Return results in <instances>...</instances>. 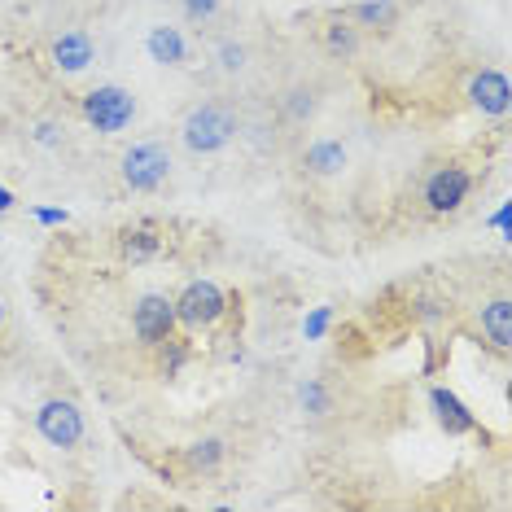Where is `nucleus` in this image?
Instances as JSON below:
<instances>
[{
    "label": "nucleus",
    "mask_w": 512,
    "mask_h": 512,
    "mask_svg": "<svg viewBox=\"0 0 512 512\" xmlns=\"http://www.w3.org/2000/svg\"><path fill=\"white\" fill-rule=\"evenodd\" d=\"M237 132H241V119L228 101H202V106H193L180 123V141L197 158H211L219 149H228L237 141Z\"/></svg>",
    "instance_id": "f257e3e1"
},
{
    "label": "nucleus",
    "mask_w": 512,
    "mask_h": 512,
    "mask_svg": "<svg viewBox=\"0 0 512 512\" xmlns=\"http://www.w3.org/2000/svg\"><path fill=\"white\" fill-rule=\"evenodd\" d=\"M84 123L92 127V132L101 136H119L123 127H132L136 119V92L132 88H119V84H101L84 92Z\"/></svg>",
    "instance_id": "f03ea898"
},
{
    "label": "nucleus",
    "mask_w": 512,
    "mask_h": 512,
    "mask_svg": "<svg viewBox=\"0 0 512 512\" xmlns=\"http://www.w3.org/2000/svg\"><path fill=\"white\" fill-rule=\"evenodd\" d=\"M171 149L162 141H136L119 162V176L132 193H158L171 180Z\"/></svg>",
    "instance_id": "7ed1b4c3"
},
{
    "label": "nucleus",
    "mask_w": 512,
    "mask_h": 512,
    "mask_svg": "<svg viewBox=\"0 0 512 512\" xmlns=\"http://www.w3.org/2000/svg\"><path fill=\"white\" fill-rule=\"evenodd\" d=\"M171 302H176V324H184V329H211L228 311V294L215 281H189L180 289V298Z\"/></svg>",
    "instance_id": "20e7f679"
},
{
    "label": "nucleus",
    "mask_w": 512,
    "mask_h": 512,
    "mask_svg": "<svg viewBox=\"0 0 512 512\" xmlns=\"http://www.w3.org/2000/svg\"><path fill=\"white\" fill-rule=\"evenodd\" d=\"M473 193V176L464 167H456V162H447V167H434L425 180V206L434 215H456L464 202H469Z\"/></svg>",
    "instance_id": "39448f33"
},
{
    "label": "nucleus",
    "mask_w": 512,
    "mask_h": 512,
    "mask_svg": "<svg viewBox=\"0 0 512 512\" xmlns=\"http://www.w3.org/2000/svg\"><path fill=\"white\" fill-rule=\"evenodd\" d=\"M132 333L141 346H167L176 333V302L167 294H145L132 311Z\"/></svg>",
    "instance_id": "423d86ee"
},
{
    "label": "nucleus",
    "mask_w": 512,
    "mask_h": 512,
    "mask_svg": "<svg viewBox=\"0 0 512 512\" xmlns=\"http://www.w3.org/2000/svg\"><path fill=\"white\" fill-rule=\"evenodd\" d=\"M36 429L49 447H79L84 442V412L71 399H49L36 412Z\"/></svg>",
    "instance_id": "0eeeda50"
},
{
    "label": "nucleus",
    "mask_w": 512,
    "mask_h": 512,
    "mask_svg": "<svg viewBox=\"0 0 512 512\" xmlns=\"http://www.w3.org/2000/svg\"><path fill=\"white\" fill-rule=\"evenodd\" d=\"M49 57H53V66L62 75H84L92 62H97V44H92V36L88 31H62V36L53 40V49H49Z\"/></svg>",
    "instance_id": "6e6552de"
},
{
    "label": "nucleus",
    "mask_w": 512,
    "mask_h": 512,
    "mask_svg": "<svg viewBox=\"0 0 512 512\" xmlns=\"http://www.w3.org/2000/svg\"><path fill=\"white\" fill-rule=\"evenodd\" d=\"M469 101H473V110L486 114V119H504L508 106H512V88H508L504 71H477L473 84H469Z\"/></svg>",
    "instance_id": "1a4fd4ad"
},
{
    "label": "nucleus",
    "mask_w": 512,
    "mask_h": 512,
    "mask_svg": "<svg viewBox=\"0 0 512 512\" xmlns=\"http://www.w3.org/2000/svg\"><path fill=\"white\" fill-rule=\"evenodd\" d=\"M145 53H149V62H158V66H189V44H184L180 27H167V22L149 27Z\"/></svg>",
    "instance_id": "9d476101"
},
{
    "label": "nucleus",
    "mask_w": 512,
    "mask_h": 512,
    "mask_svg": "<svg viewBox=\"0 0 512 512\" xmlns=\"http://www.w3.org/2000/svg\"><path fill=\"white\" fill-rule=\"evenodd\" d=\"M429 403H434L438 425L447 429V434H473V429H477V416H473L469 407H464L451 390H442V386H438L434 394H429Z\"/></svg>",
    "instance_id": "9b49d317"
},
{
    "label": "nucleus",
    "mask_w": 512,
    "mask_h": 512,
    "mask_svg": "<svg viewBox=\"0 0 512 512\" xmlns=\"http://www.w3.org/2000/svg\"><path fill=\"white\" fill-rule=\"evenodd\" d=\"M399 0H355L351 5V22L368 31H394L399 27Z\"/></svg>",
    "instance_id": "f8f14e48"
},
{
    "label": "nucleus",
    "mask_w": 512,
    "mask_h": 512,
    "mask_svg": "<svg viewBox=\"0 0 512 512\" xmlns=\"http://www.w3.org/2000/svg\"><path fill=\"white\" fill-rule=\"evenodd\" d=\"M162 250H167V241L158 228H127L119 237V254L127 263H154Z\"/></svg>",
    "instance_id": "ddd939ff"
},
{
    "label": "nucleus",
    "mask_w": 512,
    "mask_h": 512,
    "mask_svg": "<svg viewBox=\"0 0 512 512\" xmlns=\"http://www.w3.org/2000/svg\"><path fill=\"white\" fill-rule=\"evenodd\" d=\"M302 167L311 171V176L329 180V176H342L346 171V145L342 141H316L302 154Z\"/></svg>",
    "instance_id": "4468645a"
},
{
    "label": "nucleus",
    "mask_w": 512,
    "mask_h": 512,
    "mask_svg": "<svg viewBox=\"0 0 512 512\" xmlns=\"http://www.w3.org/2000/svg\"><path fill=\"white\" fill-rule=\"evenodd\" d=\"M482 333L495 351H508L512 346V302L508 298H495L482 307Z\"/></svg>",
    "instance_id": "2eb2a0df"
},
{
    "label": "nucleus",
    "mask_w": 512,
    "mask_h": 512,
    "mask_svg": "<svg viewBox=\"0 0 512 512\" xmlns=\"http://www.w3.org/2000/svg\"><path fill=\"white\" fill-rule=\"evenodd\" d=\"M324 53H329L333 62H351L359 53V27L351 18H333L329 27H324Z\"/></svg>",
    "instance_id": "dca6fc26"
},
{
    "label": "nucleus",
    "mask_w": 512,
    "mask_h": 512,
    "mask_svg": "<svg viewBox=\"0 0 512 512\" xmlns=\"http://www.w3.org/2000/svg\"><path fill=\"white\" fill-rule=\"evenodd\" d=\"M224 456H228V447L219 438H197L193 447H189V464L197 473H211V469H219L224 464Z\"/></svg>",
    "instance_id": "f3484780"
},
{
    "label": "nucleus",
    "mask_w": 512,
    "mask_h": 512,
    "mask_svg": "<svg viewBox=\"0 0 512 512\" xmlns=\"http://www.w3.org/2000/svg\"><path fill=\"white\" fill-rule=\"evenodd\" d=\"M316 106L320 101H316V92L311 88H289L285 92V119L289 123H307L311 114H316Z\"/></svg>",
    "instance_id": "a211bd4d"
},
{
    "label": "nucleus",
    "mask_w": 512,
    "mask_h": 512,
    "mask_svg": "<svg viewBox=\"0 0 512 512\" xmlns=\"http://www.w3.org/2000/svg\"><path fill=\"white\" fill-rule=\"evenodd\" d=\"M215 62H219V71H228V75H241L250 66V49L241 40H224L215 49Z\"/></svg>",
    "instance_id": "6ab92c4d"
},
{
    "label": "nucleus",
    "mask_w": 512,
    "mask_h": 512,
    "mask_svg": "<svg viewBox=\"0 0 512 512\" xmlns=\"http://www.w3.org/2000/svg\"><path fill=\"white\" fill-rule=\"evenodd\" d=\"M302 407H307L311 416L333 412V399H329V390H324V381H307V386H302Z\"/></svg>",
    "instance_id": "aec40b11"
},
{
    "label": "nucleus",
    "mask_w": 512,
    "mask_h": 512,
    "mask_svg": "<svg viewBox=\"0 0 512 512\" xmlns=\"http://www.w3.org/2000/svg\"><path fill=\"white\" fill-rule=\"evenodd\" d=\"M219 5H224V0H180L184 18L197 22V27H202V22H211V18L219 14Z\"/></svg>",
    "instance_id": "412c9836"
},
{
    "label": "nucleus",
    "mask_w": 512,
    "mask_h": 512,
    "mask_svg": "<svg viewBox=\"0 0 512 512\" xmlns=\"http://www.w3.org/2000/svg\"><path fill=\"white\" fill-rule=\"evenodd\" d=\"M329 320H333V311H329V307L311 311L307 324H302V333H307V342H316V337H324V329H329Z\"/></svg>",
    "instance_id": "4be33fe9"
},
{
    "label": "nucleus",
    "mask_w": 512,
    "mask_h": 512,
    "mask_svg": "<svg viewBox=\"0 0 512 512\" xmlns=\"http://www.w3.org/2000/svg\"><path fill=\"white\" fill-rule=\"evenodd\" d=\"M36 141H40V145H57V127H53V123H40V127H36Z\"/></svg>",
    "instance_id": "5701e85b"
},
{
    "label": "nucleus",
    "mask_w": 512,
    "mask_h": 512,
    "mask_svg": "<svg viewBox=\"0 0 512 512\" xmlns=\"http://www.w3.org/2000/svg\"><path fill=\"white\" fill-rule=\"evenodd\" d=\"M40 224H66V211H36Z\"/></svg>",
    "instance_id": "b1692460"
},
{
    "label": "nucleus",
    "mask_w": 512,
    "mask_h": 512,
    "mask_svg": "<svg viewBox=\"0 0 512 512\" xmlns=\"http://www.w3.org/2000/svg\"><path fill=\"white\" fill-rule=\"evenodd\" d=\"M9 206H14V193H9L5 184H0V211H9Z\"/></svg>",
    "instance_id": "393cba45"
},
{
    "label": "nucleus",
    "mask_w": 512,
    "mask_h": 512,
    "mask_svg": "<svg viewBox=\"0 0 512 512\" xmlns=\"http://www.w3.org/2000/svg\"><path fill=\"white\" fill-rule=\"evenodd\" d=\"M0 320H5V307H0Z\"/></svg>",
    "instance_id": "a878e982"
}]
</instances>
